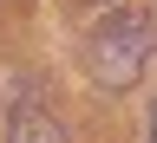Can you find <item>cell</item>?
<instances>
[{
	"label": "cell",
	"mask_w": 157,
	"mask_h": 143,
	"mask_svg": "<svg viewBox=\"0 0 157 143\" xmlns=\"http://www.w3.org/2000/svg\"><path fill=\"white\" fill-rule=\"evenodd\" d=\"M151 20L144 13H111V20H98V26L85 33V72L98 78L105 91H124L144 78L151 65Z\"/></svg>",
	"instance_id": "1"
},
{
	"label": "cell",
	"mask_w": 157,
	"mask_h": 143,
	"mask_svg": "<svg viewBox=\"0 0 157 143\" xmlns=\"http://www.w3.org/2000/svg\"><path fill=\"white\" fill-rule=\"evenodd\" d=\"M7 143H66V130H59V117H46L39 104H20L7 117Z\"/></svg>",
	"instance_id": "2"
},
{
	"label": "cell",
	"mask_w": 157,
	"mask_h": 143,
	"mask_svg": "<svg viewBox=\"0 0 157 143\" xmlns=\"http://www.w3.org/2000/svg\"><path fill=\"white\" fill-rule=\"evenodd\" d=\"M151 143H157V104H151Z\"/></svg>",
	"instance_id": "3"
}]
</instances>
